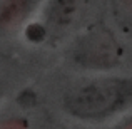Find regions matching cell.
<instances>
[{"mask_svg":"<svg viewBox=\"0 0 132 129\" xmlns=\"http://www.w3.org/2000/svg\"><path fill=\"white\" fill-rule=\"evenodd\" d=\"M132 101V82L124 79H97L65 96V109L82 119H99L117 112Z\"/></svg>","mask_w":132,"mask_h":129,"instance_id":"1","label":"cell"},{"mask_svg":"<svg viewBox=\"0 0 132 129\" xmlns=\"http://www.w3.org/2000/svg\"><path fill=\"white\" fill-rule=\"evenodd\" d=\"M74 59L84 67L109 69L119 64L120 47L110 30L95 27L79 39L74 49Z\"/></svg>","mask_w":132,"mask_h":129,"instance_id":"2","label":"cell"},{"mask_svg":"<svg viewBox=\"0 0 132 129\" xmlns=\"http://www.w3.org/2000/svg\"><path fill=\"white\" fill-rule=\"evenodd\" d=\"M35 3L37 0H0V34L22 22Z\"/></svg>","mask_w":132,"mask_h":129,"instance_id":"3","label":"cell"},{"mask_svg":"<svg viewBox=\"0 0 132 129\" xmlns=\"http://www.w3.org/2000/svg\"><path fill=\"white\" fill-rule=\"evenodd\" d=\"M82 10V0H55L50 10V24L54 29H65L77 20Z\"/></svg>","mask_w":132,"mask_h":129,"instance_id":"4","label":"cell"},{"mask_svg":"<svg viewBox=\"0 0 132 129\" xmlns=\"http://www.w3.org/2000/svg\"><path fill=\"white\" fill-rule=\"evenodd\" d=\"M117 7L122 10V17L127 24L132 27V0H119Z\"/></svg>","mask_w":132,"mask_h":129,"instance_id":"5","label":"cell"}]
</instances>
